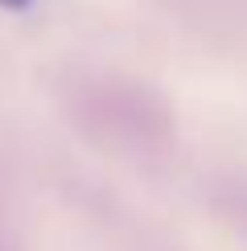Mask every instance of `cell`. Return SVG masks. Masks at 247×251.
Segmentation results:
<instances>
[{"label": "cell", "instance_id": "6da1fadb", "mask_svg": "<svg viewBox=\"0 0 247 251\" xmlns=\"http://www.w3.org/2000/svg\"><path fill=\"white\" fill-rule=\"evenodd\" d=\"M0 8H8V13H25V8H33V0H0Z\"/></svg>", "mask_w": 247, "mask_h": 251}]
</instances>
